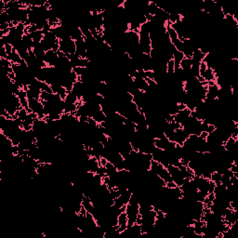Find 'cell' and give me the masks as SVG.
Instances as JSON below:
<instances>
[{"label":"cell","instance_id":"9","mask_svg":"<svg viewBox=\"0 0 238 238\" xmlns=\"http://www.w3.org/2000/svg\"><path fill=\"white\" fill-rule=\"evenodd\" d=\"M205 81L206 82H210V81H214L215 82V79H216V75L214 73V71L210 68H207L206 71L205 72L204 76H203Z\"/></svg>","mask_w":238,"mask_h":238},{"label":"cell","instance_id":"12","mask_svg":"<svg viewBox=\"0 0 238 238\" xmlns=\"http://www.w3.org/2000/svg\"><path fill=\"white\" fill-rule=\"evenodd\" d=\"M78 98L73 93V92H68L67 93V96L64 100V102H69V103H77L78 102Z\"/></svg>","mask_w":238,"mask_h":238},{"label":"cell","instance_id":"15","mask_svg":"<svg viewBox=\"0 0 238 238\" xmlns=\"http://www.w3.org/2000/svg\"><path fill=\"white\" fill-rule=\"evenodd\" d=\"M206 69H207V66H206V62L203 61V62L200 63V67H199V74H200L201 77L204 76V74H205V72L206 71Z\"/></svg>","mask_w":238,"mask_h":238},{"label":"cell","instance_id":"18","mask_svg":"<svg viewBox=\"0 0 238 238\" xmlns=\"http://www.w3.org/2000/svg\"><path fill=\"white\" fill-rule=\"evenodd\" d=\"M215 130H216V126H215L214 125L209 124V125H208V126H207L206 132H207L208 134H210V133H212V132H213V131H215Z\"/></svg>","mask_w":238,"mask_h":238},{"label":"cell","instance_id":"2","mask_svg":"<svg viewBox=\"0 0 238 238\" xmlns=\"http://www.w3.org/2000/svg\"><path fill=\"white\" fill-rule=\"evenodd\" d=\"M76 45H77L76 54L82 59H87V45H86L85 37H84V39L76 41Z\"/></svg>","mask_w":238,"mask_h":238},{"label":"cell","instance_id":"10","mask_svg":"<svg viewBox=\"0 0 238 238\" xmlns=\"http://www.w3.org/2000/svg\"><path fill=\"white\" fill-rule=\"evenodd\" d=\"M174 72H175V62L172 59L166 62V74L173 75Z\"/></svg>","mask_w":238,"mask_h":238},{"label":"cell","instance_id":"4","mask_svg":"<svg viewBox=\"0 0 238 238\" xmlns=\"http://www.w3.org/2000/svg\"><path fill=\"white\" fill-rule=\"evenodd\" d=\"M22 45L29 50V51H32L33 50V47H34V41L32 39V37H30L29 34H24L22 37Z\"/></svg>","mask_w":238,"mask_h":238},{"label":"cell","instance_id":"5","mask_svg":"<svg viewBox=\"0 0 238 238\" xmlns=\"http://www.w3.org/2000/svg\"><path fill=\"white\" fill-rule=\"evenodd\" d=\"M191 67H192V59L184 57L183 60L180 63V68L183 72H189V71H191Z\"/></svg>","mask_w":238,"mask_h":238},{"label":"cell","instance_id":"7","mask_svg":"<svg viewBox=\"0 0 238 238\" xmlns=\"http://www.w3.org/2000/svg\"><path fill=\"white\" fill-rule=\"evenodd\" d=\"M236 141H237V140H236V139L230 137L222 145H223L224 149H225L227 152H230V151H232V150L234 149V147H235V145H236Z\"/></svg>","mask_w":238,"mask_h":238},{"label":"cell","instance_id":"6","mask_svg":"<svg viewBox=\"0 0 238 238\" xmlns=\"http://www.w3.org/2000/svg\"><path fill=\"white\" fill-rule=\"evenodd\" d=\"M92 118L94 119L98 124H101L102 122L106 121V115L101 110V111H96L92 115Z\"/></svg>","mask_w":238,"mask_h":238},{"label":"cell","instance_id":"16","mask_svg":"<svg viewBox=\"0 0 238 238\" xmlns=\"http://www.w3.org/2000/svg\"><path fill=\"white\" fill-rule=\"evenodd\" d=\"M7 53L6 51L5 46L4 47H0V59H7Z\"/></svg>","mask_w":238,"mask_h":238},{"label":"cell","instance_id":"17","mask_svg":"<svg viewBox=\"0 0 238 238\" xmlns=\"http://www.w3.org/2000/svg\"><path fill=\"white\" fill-rule=\"evenodd\" d=\"M166 187L168 188V189H174V188H176L178 186H177V184L173 181H168V182L166 183Z\"/></svg>","mask_w":238,"mask_h":238},{"label":"cell","instance_id":"11","mask_svg":"<svg viewBox=\"0 0 238 238\" xmlns=\"http://www.w3.org/2000/svg\"><path fill=\"white\" fill-rule=\"evenodd\" d=\"M221 179V174L219 171H213L210 176V181H213L215 184H220Z\"/></svg>","mask_w":238,"mask_h":238},{"label":"cell","instance_id":"3","mask_svg":"<svg viewBox=\"0 0 238 238\" xmlns=\"http://www.w3.org/2000/svg\"><path fill=\"white\" fill-rule=\"evenodd\" d=\"M117 221H118V231L119 233H123L127 229V216L126 212H121L117 216Z\"/></svg>","mask_w":238,"mask_h":238},{"label":"cell","instance_id":"8","mask_svg":"<svg viewBox=\"0 0 238 238\" xmlns=\"http://www.w3.org/2000/svg\"><path fill=\"white\" fill-rule=\"evenodd\" d=\"M29 35L32 37V39H33L35 44H40L41 41L43 40V37H44V34H43L42 31H36V32L31 33Z\"/></svg>","mask_w":238,"mask_h":238},{"label":"cell","instance_id":"13","mask_svg":"<svg viewBox=\"0 0 238 238\" xmlns=\"http://www.w3.org/2000/svg\"><path fill=\"white\" fill-rule=\"evenodd\" d=\"M28 115H29V113L26 111V109H25V108H23V107H22L21 110H19V111L16 113V115H15V116H17V117L21 119V120L24 121V120L26 119V117H28Z\"/></svg>","mask_w":238,"mask_h":238},{"label":"cell","instance_id":"14","mask_svg":"<svg viewBox=\"0 0 238 238\" xmlns=\"http://www.w3.org/2000/svg\"><path fill=\"white\" fill-rule=\"evenodd\" d=\"M41 90H42V91H46V92H47V93H49V94H52V93H53V90H52L50 85L47 84L46 82H42V84H41Z\"/></svg>","mask_w":238,"mask_h":238},{"label":"cell","instance_id":"1","mask_svg":"<svg viewBox=\"0 0 238 238\" xmlns=\"http://www.w3.org/2000/svg\"><path fill=\"white\" fill-rule=\"evenodd\" d=\"M166 168H167L173 181L177 184V186L178 187L181 186L184 182L185 178L183 177V175H182L181 171L180 170V168L176 166H173V165H168Z\"/></svg>","mask_w":238,"mask_h":238}]
</instances>
